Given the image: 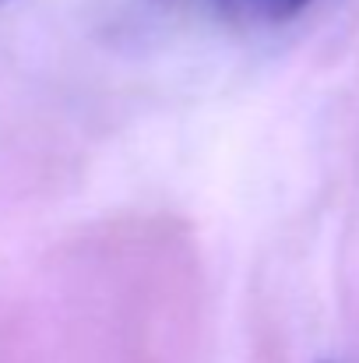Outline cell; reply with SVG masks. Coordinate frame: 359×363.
<instances>
[{
    "label": "cell",
    "mask_w": 359,
    "mask_h": 363,
    "mask_svg": "<svg viewBox=\"0 0 359 363\" xmlns=\"http://www.w3.org/2000/svg\"><path fill=\"white\" fill-rule=\"evenodd\" d=\"M222 4L250 21H282V18H292L310 0H222Z\"/></svg>",
    "instance_id": "obj_1"
}]
</instances>
